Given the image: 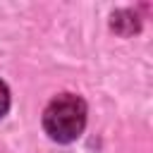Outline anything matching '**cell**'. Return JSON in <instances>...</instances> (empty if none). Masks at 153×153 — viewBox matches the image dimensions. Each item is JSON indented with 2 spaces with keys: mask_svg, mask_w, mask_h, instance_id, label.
Listing matches in <instances>:
<instances>
[{
  "mask_svg": "<svg viewBox=\"0 0 153 153\" xmlns=\"http://www.w3.org/2000/svg\"><path fill=\"white\" fill-rule=\"evenodd\" d=\"M7 110H10V91H7V86L0 81V117H2Z\"/></svg>",
  "mask_w": 153,
  "mask_h": 153,
  "instance_id": "cell-2",
  "label": "cell"
},
{
  "mask_svg": "<svg viewBox=\"0 0 153 153\" xmlns=\"http://www.w3.org/2000/svg\"><path fill=\"white\" fill-rule=\"evenodd\" d=\"M86 127V103L74 93L55 96L43 110V129L57 143H72Z\"/></svg>",
  "mask_w": 153,
  "mask_h": 153,
  "instance_id": "cell-1",
  "label": "cell"
}]
</instances>
